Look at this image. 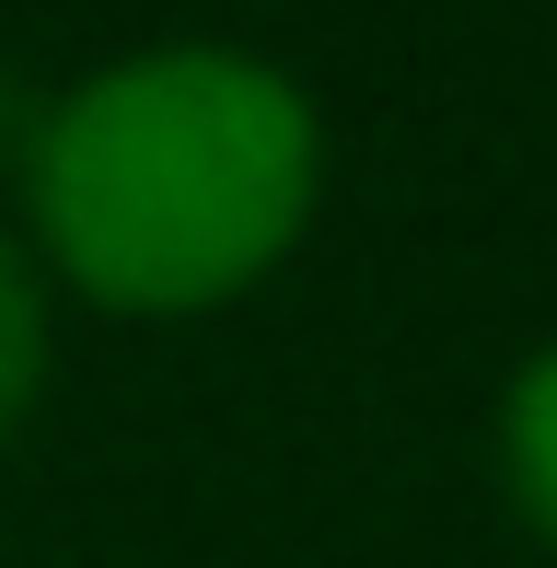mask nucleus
I'll list each match as a JSON object with an SVG mask.
<instances>
[{
	"label": "nucleus",
	"mask_w": 557,
	"mask_h": 568,
	"mask_svg": "<svg viewBox=\"0 0 557 568\" xmlns=\"http://www.w3.org/2000/svg\"><path fill=\"white\" fill-rule=\"evenodd\" d=\"M325 128L256 47H140L36 140V232L117 314H198L267 278L314 221Z\"/></svg>",
	"instance_id": "obj_1"
},
{
	"label": "nucleus",
	"mask_w": 557,
	"mask_h": 568,
	"mask_svg": "<svg viewBox=\"0 0 557 568\" xmlns=\"http://www.w3.org/2000/svg\"><path fill=\"white\" fill-rule=\"evenodd\" d=\"M499 476H512L523 523L557 546V337L512 372V395H499Z\"/></svg>",
	"instance_id": "obj_2"
},
{
	"label": "nucleus",
	"mask_w": 557,
	"mask_h": 568,
	"mask_svg": "<svg viewBox=\"0 0 557 568\" xmlns=\"http://www.w3.org/2000/svg\"><path fill=\"white\" fill-rule=\"evenodd\" d=\"M36 383H47V278H36V255L0 232V429L36 406Z\"/></svg>",
	"instance_id": "obj_3"
}]
</instances>
